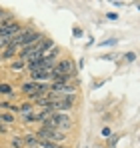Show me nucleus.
<instances>
[{"mask_svg": "<svg viewBox=\"0 0 140 148\" xmlns=\"http://www.w3.org/2000/svg\"><path fill=\"white\" fill-rule=\"evenodd\" d=\"M42 40V32H38V30H22L16 38H12V42L16 44V46H34V44H38Z\"/></svg>", "mask_w": 140, "mask_h": 148, "instance_id": "1", "label": "nucleus"}, {"mask_svg": "<svg viewBox=\"0 0 140 148\" xmlns=\"http://www.w3.org/2000/svg\"><path fill=\"white\" fill-rule=\"evenodd\" d=\"M38 140H50V142H58V144H62L64 140H66V134L64 132H60V130H54V128H40L36 134H34Z\"/></svg>", "mask_w": 140, "mask_h": 148, "instance_id": "2", "label": "nucleus"}, {"mask_svg": "<svg viewBox=\"0 0 140 148\" xmlns=\"http://www.w3.org/2000/svg\"><path fill=\"white\" fill-rule=\"evenodd\" d=\"M52 74H66V76H76V66H74V62L70 60V58H64V60H60L54 68H52Z\"/></svg>", "mask_w": 140, "mask_h": 148, "instance_id": "3", "label": "nucleus"}, {"mask_svg": "<svg viewBox=\"0 0 140 148\" xmlns=\"http://www.w3.org/2000/svg\"><path fill=\"white\" fill-rule=\"evenodd\" d=\"M50 74H52V68H42V70H38V72H32L30 78H32V82H38V80H48Z\"/></svg>", "mask_w": 140, "mask_h": 148, "instance_id": "4", "label": "nucleus"}, {"mask_svg": "<svg viewBox=\"0 0 140 148\" xmlns=\"http://www.w3.org/2000/svg\"><path fill=\"white\" fill-rule=\"evenodd\" d=\"M22 140H24V144H26L28 148H36L38 146V138H36L34 134H24Z\"/></svg>", "mask_w": 140, "mask_h": 148, "instance_id": "5", "label": "nucleus"}, {"mask_svg": "<svg viewBox=\"0 0 140 148\" xmlns=\"http://www.w3.org/2000/svg\"><path fill=\"white\" fill-rule=\"evenodd\" d=\"M16 50H18V46L12 42L10 46H6V48H4V52H2V56H0V58H14V56H16Z\"/></svg>", "mask_w": 140, "mask_h": 148, "instance_id": "6", "label": "nucleus"}, {"mask_svg": "<svg viewBox=\"0 0 140 148\" xmlns=\"http://www.w3.org/2000/svg\"><path fill=\"white\" fill-rule=\"evenodd\" d=\"M10 146L12 148H22L24 146L22 136H12V138H10Z\"/></svg>", "mask_w": 140, "mask_h": 148, "instance_id": "7", "label": "nucleus"}, {"mask_svg": "<svg viewBox=\"0 0 140 148\" xmlns=\"http://www.w3.org/2000/svg\"><path fill=\"white\" fill-rule=\"evenodd\" d=\"M0 116H2V124H14V114H12V112L0 114Z\"/></svg>", "mask_w": 140, "mask_h": 148, "instance_id": "8", "label": "nucleus"}, {"mask_svg": "<svg viewBox=\"0 0 140 148\" xmlns=\"http://www.w3.org/2000/svg\"><path fill=\"white\" fill-rule=\"evenodd\" d=\"M18 110H20L22 114H30V112H32V104H30V102H22Z\"/></svg>", "mask_w": 140, "mask_h": 148, "instance_id": "9", "label": "nucleus"}, {"mask_svg": "<svg viewBox=\"0 0 140 148\" xmlns=\"http://www.w3.org/2000/svg\"><path fill=\"white\" fill-rule=\"evenodd\" d=\"M22 122H24V124L36 122V114H34V112H30V114H24V116H22Z\"/></svg>", "mask_w": 140, "mask_h": 148, "instance_id": "10", "label": "nucleus"}, {"mask_svg": "<svg viewBox=\"0 0 140 148\" xmlns=\"http://www.w3.org/2000/svg\"><path fill=\"white\" fill-rule=\"evenodd\" d=\"M10 44H12V38H10V36H0V50L10 46Z\"/></svg>", "mask_w": 140, "mask_h": 148, "instance_id": "11", "label": "nucleus"}, {"mask_svg": "<svg viewBox=\"0 0 140 148\" xmlns=\"http://www.w3.org/2000/svg\"><path fill=\"white\" fill-rule=\"evenodd\" d=\"M24 66H26V62H22V60H20V58H18V60H14V62H12V70H22Z\"/></svg>", "mask_w": 140, "mask_h": 148, "instance_id": "12", "label": "nucleus"}, {"mask_svg": "<svg viewBox=\"0 0 140 148\" xmlns=\"http://www.w3.org/2000/svg\"><path fill=\"white\" fill-rule=\"evenodd\" d=\"M0 92L2 94H12V86L10 84H0Z\"/></svg>", "mask_w": 140, "mask_h": 148, "instance_id": "13", "label": "nucleus"}, {"mask_svg": "<svg viewBox=\"0 0 140 148\" xmlns=\"http://www.w3.org/2000/svg\"><path fill=\"white\" fill-rule=\"evenodd\" d=\"M126 60H128V62L136 60V54H134V52H128V54H126Z\"/></svg>", "mask_w": 140, "mask_h": 148, "instance_id": "14", "label": "nucleus"}, {"mask_svg": "<svg viewBox=\"0 0 140 148\" xmlns=\"http://www.w3.org/2000/svg\"><path fill=\"white\" fill-rule=\"evenodd\" d=\"M74 36H82V30L80 28H74Z\"/></svg>", "mask_w": 140, "mask_h": 148, "instance_id": "15", "label": "nucleus"}, {"mask_svg": "<svg viewBox=\"0 0 140 148\" xmlns=\"http://www.w3.org/2000/svg\"><path fill=\"white\" fill-rule=\"evenodd\" d=\"M0 126H2V116H0Z\"/></svg>", "mask_w": 140, "mask_h": 148, "instance_id": "16", "label": "nucleus"}, {"mask_svg": "<svg viewBox=\"0 0 140 148\" xmlns=\"http://www.w3.org/2000/svg\"><path fill=\"white\" fill-rule=\"evenodd\" d=\"M0 60H2V58H0Z\"/></svg>", "mask_w": 140, "mask_h": 148, "instance_id": "17", "label": "nucleus"}]
</instances>
